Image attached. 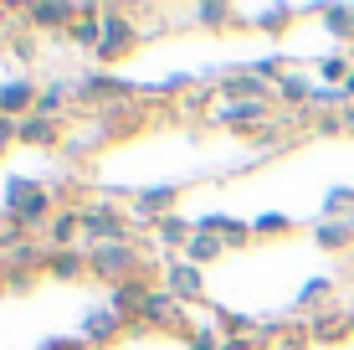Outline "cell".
I'll return each mask as SVG.
<instances>
[{
  "mask_svg": "<svg viewBox=\"0 0 354 350\" xmlns=\"http://www.w3.org/2000/svg\"><path fill=\"white\" fill-rule=\"evenodd\" d=\"M88 279H103L108 288H118V283H129V279H149V283H154L149 247H139V243H103V247H88Z\"/></svg>",
  "mask_w": 354,
  "mask_h": 350,
  "instance_id": "6da1fadb",
  "label": "cell"
},
{
  "mask_svg": "<svg viewBox=\"0 0 354 350\" xmlns=\"http://www.w3.org/2000/svg\"><path fill=\"white\" fill-rule=\"evenodd\" d=\"M139 42H144V31L133 26L118 6H108V10H103V42H97L93 57H97V62H103V72H108V67H118V62H129V57L139 52Z\"/></svg>",
  "mask_w": 354,
  "mask_h": 350,
  "instance_id": "7a4b0ae2",
  "label": "cell"
},
{
  "mask_svg": "<svg viewBox=\"0 0 354 350\" xmlns=\"http://www.w3.org/2000/svg\"><path fill=\"white\" fill-rule=\"evenodd\" d=\"M82 237H93V247L133 243V227H129V216L118 211L113 201H88V207H82Z\"/></svg>",
  "mask_w": 354,
  "mask_h": 350,
  "instance_id": "3957f363",
  "label": "cell"
},
{
  "mask_svg": "<svg viewBox=\"0 0 354 350\" xmlns=\"http://www.w3.org/2000/svg\"><path fill=\"white\" fill-rule=\"evenodd\" d=\"M160 288L175 294L180 304H195V299L205 294V268H195L185 252H175V258H165V268H160Z\"/></svg>",
  "mask_w": 354,
  "mask_h": 350,
  "instance_id": "277c9868",
  "label": "cell"
},
{
  "mask_svg": "<svg viewBox=\"0 0 354 350\" xmlns=\"http://www.w3.org/2000/svg\"><path fill=\"white\" fill-rule=\"evenodd\" d=\"M216 93H221V103H277V88L267 78H257L252 67L226 72V78L216 82Z\"/></svg>",
  "mask_w": 354,
  "mask_h": 350,
  "instance_id": "5b68a950",
  "label": "cell"
},
{
  "mask_svg": "<svg viewBox=\"0 0 354 350\" xmlns=\"http://www.w3.org/2000/svg\"><path fill=\"white\" fill-rule=\"evenodd\" d=\"M82 16V6H72V0H31V6H21V21H26V31H72V21Z\"/></svg>",
  "mask_w": 354,
  "mask_h": 350,
  "instance_id": "8992f818",
  "label": "cell"
},
{
  "mask_svg": "<svg viewBox=\"0 0 354 350\" xmlns=\"http://www.w3.org/2000/svg\"><path fill=\"white\" fill-rule=\"evenodd\" d=\"M129 324H133V320L113 315V309H108V304H97V309H88V315H82V345L103 350V345L124 340V335H129Z\"/></svg>",
  "mask_w": 354,
  "mask_h": 350,
  "instance_id": "52a82bcc",
  "label": "cell"
},
{
  "mask_svg": "<svg viewBox=\"0 0 354 350\" xmlns=\"http://www.w3.org/2000/svg\"><path fill=\"white\" fill-rule=\"evenodd\" d=\"M272 108L277 103H221V108H211V124H221V129H267V119H272Z\"/></svg>",
  "mask_w": 354,
  "mask_h": 350,
  "instance_id": "ba28073f",
  "label": "cell"
},
{
  "mask_svg": "<svg viewBox=\"0 0 354 350\" xmlns=\"http://www.w3.org/2000/svg\"><path fill=\"white\" fill-rule=\"evenodd\" d=\"M72 93H77L82 103H113L118 108V98H129V93H133V82L113 78V72H88L82 82H72Z\"/></svg>",
  "mask_w": 354,
  "mask_h": 350,
  "instance_id": "9c48e42d",
  "label": "cell"
},
{
  "mask_svg": "<svg viewBox=\"0 0 354 350\" xmlns=\"http://www.w3.org/2000/svg\"><path fill=\"white\" fill-rule=\"evenodd\" d=\"M36 98H41V88H36L26 72L10 78V82H0V114H6V119H26L36 108Z\"/></svg>",
  "mask_w": 354,
  "mask_h": 350,
  "instance_id": "30bf717a",
  "label": "cell"
},
{
  "mask_svg": "<svg viewBox=\"0 0 354 350\" xmlns=\"http://www.w3.org/2000/svg\"><path fill=\"white\" fill-rule=\"evenodd\" d=\"M175 201H180V186H149V191H139V196H133V216H139L144 227H154L160 216L175 211Z\"/></svg>",
  "mask_w": 354,
  "mask_h": 350,
  "instance_id": "8fae6325",
  "label": "cell"
},
{
  "mask_svg": "<svg viewBox=\"0 0 354 350\" xmlns=\"http://www.w3.org/2000/svg\"><path fill=\"white\" fill-rule=\"evenodd\" d=\"M195 232H216L226 247H247L252 237H257V232H252V222H241V216H226V211L201 216V222H195Z\"/></svg>",
  "mask_w": 354,
  "mask_h": 350,
  "instance_id": "7c38bea8",
  "label": "cell"
},
{
  "mask_svg": "<svg viewBox=\"0 0 354 350\" xmlns=\"http://www.w3.org/2000/svg\"><path fill=\"white\" fill-rule=\"evenodd\" d=\"M149 279H129V283H118V288H108V309L113 315H124V320H139L144 315V299H149Z\"/></svg>",
  "mask_w": 354,
  "mask_h": 350,
  "instance_id": "4fadbf2b",
  "label": "cell"
},
{
  "mask_svg": "<svg viewBox=\"0 0 354 350\" xmlns=\"http://www.w3.org/2000/svg\"><path fill=\"white\" fill-rule=\"evenodd\" d=\"M77 232H82V207H62L52 216V222H46V247L52 252H62V247H77Z\"/></svg>",
  "mask_w": 354,
  "mask_h": 350,
  "instance_id": "5bb4252c",
  "label": "cell"
},
{
  "mask_svg": "<svg viewBox=\"0 0 354 350\" xmlns=\"http://www.w3.org/2000/svg\"><path fill=\"white\" fill-rule=\"evenodd\" d=\"M308 330H313V345H339V340H354V335H349V315H344V309H319V315H308Z\"/></svg>",
  "mask_w": 354,
  "mask_h": 350,
  "instance_id": "9a60e30c",
  "label": "cell"
},
{
  "mask_svg": "<svg viewBox=\"0 0 354 350\" xmlns=\"http://www.w3.org/2000/svg\"><path fill=\"white\" fill-rule=\"evenodd\" d=\"M21 144H31V150H57V144H62V119L26 114L21 119Z\"/></svg>",
  "mask_w": 354,
  "mask_h": 350,
  "instance_id": "2e32d148",
  "label": "cell"
},
{
  "mask_svg": "<svg viewBox=\"0 0 354 350\" xmlns=\"http://www.w3.org/2000/svg\"><path fill=\"white\" fill-rule=\"evenodd\" d=\"M46 279H88V252L82 247H62V252H46Z\"/></svg>",
  "mask_w": 354,
  "mask_h": 350,
  "instance_id": "e0dca14e",
  "label": "cell"
},
{
  "mask_svg": "<svg viewBox=\"0 0 354 350\" xmlns=\"http://www.w3.org/2000/svg\"><path fill=\"white\" fill-rule=\"evenodd\" d=\"M67 42H72V46H88V52H97V42H103V10H97V6H88V0H82V16L72 21Z\"/></svg>",
  "mask_w": 354,
  "mask_h": 350,
  "instance_id": "ac0fdd59",
  "label": "cell"
},
{
  "mask_svg": "<svg viewBox=\"0 0 354 350\" xmlns=\"http://www.w3.org/2000/svg\"><path fill=\"white\" fill-rule=\"evenodd\" d=\"M154 237H160L165 247L185 252L190 237H195V222H190V216H180V211H169V216H160V222H154Z\"/></svg>",
  "mask_w": 354,
  "mask_h": 350,
  "instance_id": "d6986e66",
  "label": "cell"
},
{
  "mask_svg": "<svg viewBox=\"0 0 354 350\" xmlns=\"http://www.w3.org/2000/svg\"><path fill=\"white\" fill-rule=\"evenodd\" d=\"M313 243H319L324 252H354V227H349V216H334V222H319Z\"/></svg>",
  "mask_w": 354,
  "mask_h": 350,
  "instance_id": "ffe728a7",
  "label": "cell"
},
{
  "mask_svg": "<svg viewBox=\"0 0 354 350\" xmlns=\"http://www.w3.org/2000/svg\"><path fill=\"white\" fill-rule=\"evenodd\" d=\"M298 103H313V78L308 72H288L277 82V108H298Z\"/></svg>",
  "mask_w": 354,
  "mask_h": 350,
  "instance_id": "44dd1931",
  "label": "cell"
},
{
  "mask_svg": "<svg viewBox=\"0 0 354 350\" xmlns=\"http://www.w3.org/2000/svg\"><path fill=\"white\" fill-rule=\"evenodd\" d=\"M292 16H298V10H292V6H262L257 16H252V31H267V36H272V42H277V36H288Z\"/></svg>",
  "mask_w": 354,
  "mask_h": 350,
  "instance_id": "7402d4cb",
  "label": "cell"
},
{
  "mask_svg": "<svg viewBox=\"0 0 354 350\" xmlns=\"http://www.w3.org/2000/svg\"><path fill=\"white\" fill-rule=\"evenodd\" d=\"M67 98H72V82H41V98H36V108L31 114H41V119H62V108H67Z\"/></svg>",
  "mask_w": 354,
  "mask_h": 350,
  "instance_id": "603a6c76",
  "label": "cell"
},
{
  "mask_svg": "<svg viewBox=\"0 0 354 350\" xmlns=\"http://www.w3.org/2000/svg\"><path fill=\"white\" fill-rule=\"evenodd\" d=\"M221 252H226V243H221L216 232H195V237H190V247H185V258L195 263V268H205V263H216Z\"/></svg>",
  "mask_w": 354,
  "mask_h": 350,
  "instance_id": "cb8c5ba5",
  "label": "cell"
},
{
  "mask_svg": "<svg viewBox=\"0 0 354 350\" xmlns=\"http://www.w3.org/2000/svg\"><path fill=\"white\" fill-rule=\"evenodd\" d=\"M36 191H41V180H31V175H10V180H6V211H16L21 201H31Z\"/></svg>",
  "mask_w": 354,
  "mask_h": 350,
  "instance_id": "d4e9b609",
  "label": "cell"
},
{
  "mask_svg": "<svg viewBox=\"0 0 354 350\" xmlns=\"http://www.w3.org/2000/svg\"><path fill=\"white\" fill-rule=\"evenodd\" d=\"M354 211V186H334L324 196V222H334V216H349Z\"/></svg>",
  "mask_w": 354,
  "mask_h": 350,
  "instance_id": "484cf974",
  "label": "cell"
},
{
  "mask_svg": "<svg viewBox=\"0 0 354 350\" xmlns=\"http://www.w3.org/2000/svg\"><path fill=\"white\" fill-rule=\"evenodd\" d=\"M324 26H328V36H339V42H354L349 6H328V10H324Z\"/></svg>",
  "mask_w": 354,
  "mask_h": 350,
  "instance_id": "4316f807",
  "label": "cell"
},
{
  "mask_svg": "<svg viewBox=\"0 0 354 350\" xmlns=\"http://www.w3.org/2000/svg\"><path fill=\"white\" fill-rule=\"evenodd\" d=\"M349 72H354V67H349V57H339V52L319 62V78L328 82V88H344V82H349Z\"/></svg>",
  "mask_w": 354,
  "mask_h": 350,
  "instance_id": "83f0119b",
  "label": "cell"
},
{
  "mask_svg": "<svg viewBox=\"0 0 354 350\" xmlns=\"http://www.w3.org/2000/svg\"><path fill=\"white\" fill-rule=\"evenodd\" d=\"M195 21H205V26H231L236 21V6H226V0H205V6H195Z\"/></svg>",
  "mask_w": 354,
  "mask_h": 350,
  "instance_id": "f1b7e54d",
  "label": "cell"
},
{
  "mask_svg": "<svg viewBox=\"0 0 354 350\" xmlns=\"http://www.w3.org/2000/svg\"><path fill=\"white\" fill-rule=\"evenodd\" d=\"M308 345H313L308 320H303V324H283V335H277V350H308Z\"/></svg>",
  "mask_w": 354,
  "mask_h": 350,
  "instance_id": "f546056e",
  "label": "cell"
},
{
  "mask_svg": "<svg viewBox=\"0 0 354 350\" xmlns=\"http://www.w3.org/2000/svg\"><path fill=\"white\" fill-rule=\"evenodd\" d=\"M221 345H226V335L216 324H195V335L185 340V350H221Z\"/></svg>",
  "mask_w": 354,
  "mask_h": 350,
  "instance_id": "4dcf8cb0",
  "label": "cell"
},
{
  "mask_svg": "<svg viewBox=\"0 0 354 350\" xmlns=\"http://www.w3.org/2000/svg\"><path fill=\"white\" fill-rule=\"evenodd\" d=\"M288 227H292V222H288L283 211H262L257 222H252V232H257V237H283Z\"/></svg>",
  "mask_w": 354,
  "mask_h": 350,
  "instance_id": "1f68e13d",
  "label": "cell"
},
{
  "mask_svg": "<svg viewBox=\"0 0 354 350\" xmlns=\"http://www.w3.org/2000/svg\"><path fill=\"white\" fill-rule=\"evenodd\" d=\"M328 294H334V283H328V279H308V283L298 288V304H303V309H313V304H324Z\"/></svg>",
  "mask_w": 354,
  "mask_h": 350,
  "instance_id": "d6a6232c",
  "label": "cell"
},
{
  "mask_svg": "<svg viewBox=\"0 0 354 350\" xmlns=\"http://www.w3.org/2000/svg\"><path fill=\"white\" fill-rule=\"evenodd\" d=\"M10 57H16V62H36V36H31L26 26L10 36Z\"/></svg>",
  "mask_w": 354,
  "mask_h": 350,
  "instance_id": "836d02e7",
  "label": "cell"
},
{
  "mask_svg": "<svg viewBox=\"0 0 354 350\" xmlns=\"http://www.w3.org/2000/svg\"><path fill=\"white\" fill-rule=\"evenodd\" d=\"M339 129H344V114H339V108H334V114H319V119H313V134H339Z\"/></svg>",
  "mask_w": 354,
  "mask_h": 350,
  "instance_id": "e575fe53",
  "label": "cell"
},
{
  "mask_svg": "<svg viewBox=\"0 0 354 350\" xmlns=\"http://www.w3.org/2000/svg\"><path fill=\"white\" fill-rule=\"evenodd\" d=\"M10 144H21V119L0 114V150H10Z\"/></svg>",
  "mask_w": 354,
  "mask_h": 350,
  "instance_id": "d590c367",
  "label": "cell"
},
{
  "mask_svg": "<svg viewBox=\"0 0 354 350\" xmlns=\"http://www.w3.org/2000/svg\"><path fill=\"white\" fill-rule=\"evenodd\" d=\"M36 350H82V335H52V340H41Z\"/></svg>",
  "mask_w": 354,
  "mask_h": 350,
  "instance_id": "8d00e7d4",
  "label": "cell"
},
{
  "mask_svg": "<svg viewBox=\"0 0 354 350\" xmlns=\"http://www.w3.org/2000/svg\"><path fill=\"white\" fill-rule=\"evenodd\" d=\"M36 279H31V273H6V288H10V294H26V288H31Z\"/></svg>",
  "mask_w": 354,
  "mask_h": 350,
  "instance_id": "74e56055",
  "label": "cell"
},
{
  "mask_svg": "<svg viewBox=\"0 0 354 350\" xmlns=\"http://www.w3.org/2000/svg\"><path fill=\"white\" fill-rule=\"evenodd\" d=\"M221 350H257V345H252V340H226Z\"/></svg>",
  "mask_w": 354,
  "mask_h": 350,
  "instance_id": "f35d334b",
  "label": "cell"
},
{
  "mask_svg": "<svg viewBox=\"0 0 354 350\" xmlns=\"http://www.w3.org/2000/svg\"><path fill=\"white\" fill-rule=\"evenodd\" d=\"M349 335H354V309H349Z\"/></svg>",
  "mask_w": 354,
  "mask_h": 350,
  "instance_id": "ab89813d",
  "label": "cell"
},
{
  "mask_svg": "<svg viewBox=\"0 0 354 350\" xmlns=\"http://www.w3.org/2000/svg\"><path fill=\"white\" fill-rule=\"evenodd\" d=\"M349 21H354V6H349Z\"/></svg>",
  "mask_w": 354,
  "mask_h": 350,
  "instance_id": "60d3db41",
  "label": "cell"
},
{
  "mask_svg": "<svg viewBox=\"0 0 354 350\" xmlns=\"http://www.w3.org/2000/svg\"><path fill=\"white\" fill-rule=\"evenodd\" d=\"M349 227H354V211H349Z\"/></svg>",
  "mask_w": 354,
  "mask_h": 350,
  "instance_id": "b9f144b4",
  "label": "cell"
},
{
  "mask_svg": "<svg viewBox=\"0 0 354 350\" xmlns=\"http://www.w3.org/2000/svg\"><path fill=\"white\" fill-rule=\"evenodd\" d=\"M0 155H6V150H0Z\"/></svg>",
  "mask_w": 354,
  "mask_h": 350,
  "instance_id": "7bdbcfd3",
  "label": "cell"
}]
</instances>
